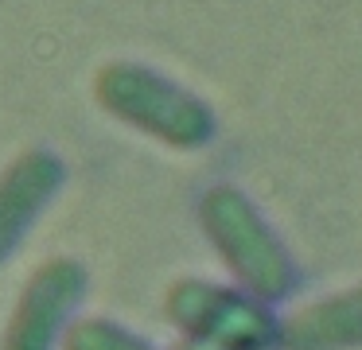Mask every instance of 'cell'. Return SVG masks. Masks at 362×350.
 I'll return each mask as SVG.
<instances>
[{"mask_svg":"<svg viewBox=\"0 0 362 350\" xmlns=\"http://www.w3.org/2000/svg\"><path fill=\"white\" fill-rule=\"evenodd\" d=\"M59 160L51 152H24L16 163L0 175V257L16 245L20 230L35 218V210L47 202V194L59 187Z\"/></svg>","mask_w":362,"mask_h":350,"instance_id":"obj_5","label":"cell"},{"mask_svg":"<svg viewBox=\"0 0 362 350\" xmlns=\"http://www.w3.org/2000/svg\"><path fill=\"white\" fill-rule=\"evenodd\" d=\"M63 350H148V346H141L136 339L121 334L117 327L102 323V319H86V323H74L66 331Z\"/></svg>","mask_w":362,"mask_h":350,"instance_id":"obj_7","label":"cell"},{"mask_svg":"<svg viewBox=\"0 0 362 350\" xmlns=\"http://www.w3.org/2000/svg\"><path fill=\"white\" fill-rule=\"evenodd\" d=\"M168 311L195 334V342H206L214 350H257L273 339V323L265 311L222 288L180 284L168 296Z\"/></svg>","mask_w":362,"mask_h":350,"instance_id":"obj_3","label":"cell"},{"mask_svg":"<svg viewBox=\"0 0 362 350\" xmlns=\"http://www.w3.org/2000/svg\"><path fill=\"white\" fill-rule=\"evenodd\" d=\"M94 93L113 117L133 121L136 129L160 136L164 144L195 148L211 136V113L203 109V101L175 90L172 82H164L152 70L113 62L98 74Z\"/></svg>","mask_w":362,"mask_h":350,"instance_id":"obj_1","label":"cell"},{"mask_svg":"<svg viewBox=\"0 0 362 350\" xmlns=\"http://www.w3.org/2000/svg\"><path fill=\"white\" fill-rule=\"evenodd\" d=\"M362 342V288L308 303L281 327V350H335Z\"/></svg>","mask_w":362,"mask_h":350,"instance_id":"obj_6","label":"cell"},{"mask_svg":"<svg viewBox=\"0 0 362 350\" xmlns=\"http://www.w3.org/2000/svg\"><path fill=\"white\" fill-rule=\"evenodd\" d=\"M82 284L86 276L74 261H43L24 284L16 315L8 323V350H51L59 319L78 300Z\"/></svg>","mask_w":362,"mask_h":350,"instance_id":"obj_4","label":"cell"},{"mask_svg":"<svg viewBox=\"0 0 362 350\" xmlns=\"http://www.w3.org/2000/svg\"><path fill=\"white\" fill-rule=\"evenodd\" d=\"M203 222L211 230V241L226 264L253 288L257 296H281L288 288V257L273 241V233L261 226L253 206L230 187H218L203 199Z\"/></svg>","mask_w":362,"mask_h":350,"instance_id":"obj_2","label":"cell"}]
</instances>
